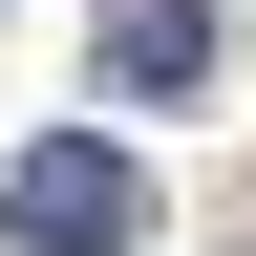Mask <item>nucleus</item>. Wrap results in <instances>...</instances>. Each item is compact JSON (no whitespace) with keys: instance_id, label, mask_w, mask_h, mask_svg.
Segmentation results:
<instances>
[{"instance_id":"obj_1","label":"nucleus","mask_w":256,"mask_h":256,"mask_svg":"<svg viewBox=\"0 0 256 256\" xmlns=\"http://www.w3.org/2000/svg\"><path fill=\"white\" fill-rule=\"evenodd\" d=\"M0 256H150V171H128L107 128H43L0 171Z\"/></svg>"},{"instance_id":"obj_2","label":"nucleus","mask_w":256,"mask_h":256,"mask_svg":"<svg viewBox=\"0 0 256 256\" xmlns=\"http://www.w3.org/2000/svg\"><path fill=\"white\" fill-rule=\"evenodd\" d=\"M107 86L192 107V86H214V0H107Z\"/></svg>"}]
</instances>
